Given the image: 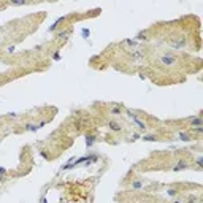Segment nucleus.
I'll list each match as a JSON object with an SVG mask.
<instances>
[{
  "label": "nucleus",
  "mask_w": 203,
  "mask_h": 203,
  "mask_svg": "<svg viewBox=\"0 0 203 203\" xmlns=\"http://www.w3.org/2000/svg\"><path fill=\"white\" fill-rule=\"evenodd\" d=\"M159 64H162V65H165V67H173V65L178 64V59H176L175 56H172V54H164V56L159 59Z\"/></svg>",
  "instance_id": "nucleus-1"
},
{
  "label": "nucleus",
  "mask_w": 203,
  "mask_h": 203,
  "mask_svg": "<svg viewBox=\"0 0 203 203\" xmlns=\"http://www.w3.org/2000/svg\"><path fill=\"white\" fill-rule=\"evenodd\" d=\"M132 57L135 62H141L145 59V52L143 51H132Z\"/></svg>",
  "instance_id": "nucleus-2"
},
{
  "label": "nucleus",
  "mask_w": 203,
  "mask_h": 203,
  "mask_svg": "<svg viewBox=\"0 0 203 203\" xmlns=\"http://www.w3.org/2000/svg\"><path fill=\"white\" fill-rule=\"evenodd\" d=\"M194 127H202V119L199 116L191 118V129H194Z\"/></svg>",
  "instance_id": "nucleus-3"
},
{
  "label": "nucleus",
  "mask_w": 203,
  "mask_h": 203,
  "mask_svg": "<svg viewBox=\"0 0 203 203\" xmlns=\"http://www.w3.org/2000/svg\"><path fill=\"white\" fill-rule=\"evenodd\" d=\"M133 122H135V124L138 125V129H141V130H145V129L148 127V125H146V122H145V121H141L138 116H137V118H133Z\"/></svg>",
  "instance_id": "nucleus-4"
},
{
  "label": "nucleus",
  "mask_w": 203,
  "mask_h": 203,
  "mask_svg": "<svg viewBox=\"0 0 203 203\" xmlns=\"http://www.w3.org/2000/svg\"><path fill=\"white\" fill-rule=\"evenodd\" d=\"M141 187H143V181H138V179H137V181L132 183V189H133V191H138V189H141Z\"/></svg>",
  "instance_id": "nucleus-5"
},
{
  "label": "nucleus",
  "mask_w": 203,
  "mask_h": 203,
  "mask_svg": "<svg viewBox=\"0 0 203 203\" xmlns=\"http://www.w3.org/2000/svg\"><path fill=\"white\" fill-rule=\"evenodd\" d=\"M25 130H29V132H37V130H38V124H27V125H25Z\"/></svg>",
  "instance_id": "nucleus-6"
},
{
  "label": "nucleus",
  "mask_w": 203,
  "mask_h": 203,
  "mask_svg": "<svg viewBox=\"0 0 203 203\" xmlns=\"http://www.w3.org/2000/svg\"><path fill=\"white\" fill-rule=\"evenodd\" d=\"M70 33H71L70 30H64V32H59L56 37H57V38H62V37H64V38H68V37H70Z\"/></svg>",
  "instance_id": "nucleus-7"
},
{
  "label": "nucleus",
  "mask_w": 203,
  "mask_h": 203,
  "mask_svg": "<svg viewBox=\"0 0 203 203\" xmlns=\"http://www.w3.org/2000/svg\"><path fill=\"white\" fill-rule=\"evenodd\" d=\"M108 125H110V129H111V130H114V132H119V130H121V125H119L118 122H110Z\"/></svg>",
  "instance_id": "nucleus-8"
},
{
  "label": "nucleus",
  "mask_w": 203,
  "mask_h": 203,
  "mask_svg": "<svg viewBox=\"0 0 203 203\" xmlns=\"http://www.w3.org/2000/svg\"><path fill=\"white\" fill-rule=\"evenodd\" d=\"M178 137H179L183 141H189V140H191V137H189L187 133H184V132H179V133H178Z\"/></svg>",
  "instance_id": "nucleus-9"
},
{
  "label": "nucleus",
  "mask_w": 203,
  "mask_h": 203,
  "mask_svg": "<svg viewBox=\"0 0 203 203\" xmlns=\"http://www.w3.org/2000/svg\"><path fill=\"white\" fill-rule=\"evenodd\" d=\"M137 40H141V41H148V37H146V33H145V32H141V33H138V35H137Z\"/></svg>",
  "instance_id": "nucleus-10"
},
{
  "label": "nucleus",
  "mask_w": 203,
  "mask_h": 203,
  "mask_svg": "<svg viewBox=\"0 0 203 203\" xmlns=\"http://www.w3.org/2000/svg\"><path fill=\"white\" fill-rule=\"evenodd\" d=\"M111 114H116V116H119V114H121V108H119L118 105H116V106H113V108H111Z\"/></svg>",
  "instance_id": "nucleus-11"
},
{
  "label": "nucleus",
  "mask_w": 203,
  "mask_h": 203,
  "mask_svg": "<svg viewBox=\"0 0 203 203\" xmlns=\"http://www.w3.org/2000/svg\"><path fill=\"white\" fill-rule=\"evenodd\" d=\"M145 140H146V141H157V137H156V135H146Z\"/></svg>",
  "instance_id": "nucleus-12"
},
{
  "label": "nucleus",
  "mask_w": 203,
  "mask_h": 203,
  "mask_svg": "<svg viewBox=\"0 0 203 203\" xmlns=\"http://www.w3.org/2000/svg\"><path fill=\"white\" fill-rule=\"evenodd\" d=\"M183 168H187V164L186 162H179V165L175 167V170H183Z\"/></svg>",
  "instance_id": "nucleus-13"
},
{
  "label": "nucleus",
  "mask_w": 203,
  "mask_h": 203,
  "mask_svg": "<svg viewBox=\"0 0 203 203\" xmlns=\"http://www.w3.org/2000/svg\"><path fill=\"white\" fill-rule=\"evenodd\" d=\"M89 35H91V32H89L87 29H83V37H84V38H87Z\"/></svg>",
  "instance_id": "nucleus-14"
},
{
  "label": "nucleus",
  "mask_w": 203,
  "mask_h": 203,
  "mask_svg": "<svg viewBox=\"0 0 203 203\" xmlns=\"http://www.w3.org/2000/svg\"><path fill=\"white\" fill-rule=\"evenodd\" d=\"M94 140H95V138H94V137H87V145H89V146H91V145H92V143H94Z\"/></svg>",
  "instance_id": "nucleus-15"
},
{
  "label": "nucleus",
  "mask_w": 203,
  "mask_h": 203,
  "mask_svg": "<svg viewBox=\"0 0 203 203\" xmlns=\"http://www.w3.org/2000/svg\"><path fill=\"white\" fill-rule=\"evenodd\" d=\"M189 203H199V199H195V197H189Z\"/></svg>",
  "instance_id": "nucleus-16"
},
{
  "label": "nucleus",
  "mask_w": 203,
  "mask_h": 203,
  "mask_svg": "<svg viewBox=\"0 0 203 203\" xmlns=\"http://www.w3.org/2000/svg\"><path fill=\"white\" fill-rule=\"evenodd\" d=\"M5 173H6V170L3 167H0V175H5Z\"/></svg>",
  "instance_id": "nucleus-17"
},
{
  "label": "nucleus",
  "mask_w": 203,
  "mask_h": 203,
  "mask_svg": "<svg viewBox=\"0 0 203 203\" xmlns=\"http://www.w3.org/2000/svg\"><path fill=\"white\" fill-rule=\"evenodd\" d=\"M6 51H8V52H13V51H14V46H10V48H8Z\"/></svg>",
  "instance_id": "nucleus-18"
},
{
  "label": "nucleus",
  "mask_w": 203,
  "mask_h": 203,
  "mask_svg": "<svg viewBox=\"0 0 203 203\" xmlns=\"http://www.w3.org/2000/svg\"><path fill=\"white\" fill-rule=\"evenodd\" d=\"M8 116H10V118H13V119H16V118H17V116H16V114H14V113H10V114H8Z\"/></svg>",
  "instance_id": "nucleus-19"
},
{
  "label": "nucleus",
  "mask_w": 203,
  "mask_h": 203,
  "mask_svg": "<svg viewBox=\"0 0 203 203\" xmlns=\"http://www.w3.org/2000/svg\"><path fill=\"white\" fill-rule=\"evenodd\" d=\"M175 194H176V192H175L173 189H170V191H168V195H175Z\"/></svg>",
  "instance_id": "nucleus-20"
},
{
  "label": "nucleus",
  "mask_w": 203,
  "mask_h": 203,
  "mask_svg": "<svg viewBox=\"0 0 203 203\" xmlns=\"http://www.w3.org/2000/svg\"><path fill=\"white\" fill-rule=\"evenodd\" d=\"M41 203H48L46 202V197H41Z\"/></svg>",
  "instance_id": "nucleus-21"
},
{
  "label": "nucleus",
  "mask_w": 203,
  "mask_h": 203,
  "mask_svg": "<svg viewBox=\"0 0 203 203\" xmlns=\"http://www.w3.org/2000/svg\"><path fill=\"white\" fill-rule=\"evenodd\" d=\"M2 181H3V176H2V175H0V183H2Z\"/></svg>",
  "instance_id": "nucleus-22"
},
{
  "label": "nucleus",
  "mask_w": 203,
  "mask_h": 203,
  "mask_svg": "<svg viewBox=\"0 0 203 203\" xmlns=\"http://www.w3.org/2000/svg\"><path fill=\"white\" fill-rule=\"evenodd\" d=\"M175 203H181V202H175Z\"/></svg>",
  "instance_id": "nucleus-23"
}]
</instances>
